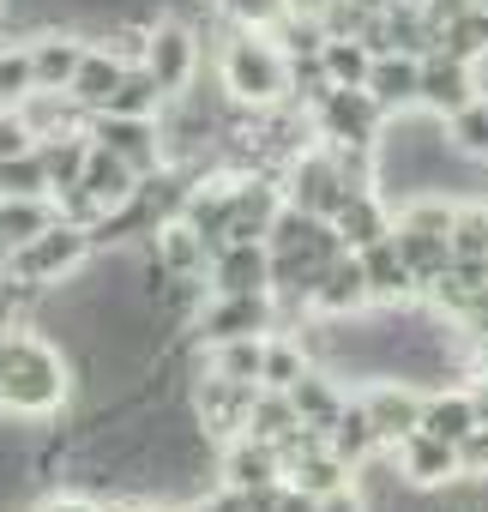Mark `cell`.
I'll use <instances>...</instances> for the list:
<instances>
[{"label": "cell", "instance_id": "obj_1", "mask_svg": "<svg viewBox=\"0 0 488 512\" xmlns=\"http://www.w3.org/2000/svg\"><path fill=\"white\" fill-rule=\"evenodd\" d=\"M73 362L37 326L0 332V416L13 422H55L73 404Z\"/></svg>", "mask_w": 488, "mask_h": 512}, {"label": "cell", "instance_id": "obj_2", "mask_svg": "<svg viewBox=\"0 0 488 512\" xmlns=\"http://www.w3.org/2000/svg\"><path fill=\"white\" fill-rule=\"evenodd\" d=\"M217 85L241 103V109H278V103H296V61L290 49L272 37V31H248L235 25L223 55H217Z\"/></svg>", "mask_w": 488, "mask_h": 512}, {"label": "cell", "instance_id": "obj_3", "mask_svg": "<svg viewBox=\"0 0 488 512\" xmlns=\"http://www.w3.org/2000/svg\"><path fill=\"white\" fill-rule=\"evenodd\" d=\"M91 253H97V235L61 217L55 229H43L37 241H25V247L7 253V272L19 284H31V290H61V284H73L91 266Z\"/></svg>", "mask_w": 488, "mask_h": 512}, {"label": "cell", "instance_id": "obj_4", "mask_svg": "<svg viewBox=\"0 0 488 512\" xmlns=\"http://www.w3.org/2000/svg\"><path fill=\"white\" fill-rule=\"evenodd\" d=\"M308 115H314V139L320 145H380V133L392 121L368 85H326L308 103Z\"/></svg>", "mask_w": 488, "mask_h": 512}, {"label": "cell", "instance_id": "obj_5", "mask_svg": "<svg viewBox=\"0 0 488 512\" xmlns=\"http://www.w3.org/2000/svg\"><path fill=\"white\" fill-rule=\"evenodd\" d=\"M278 181H284V199L302 205V211H314V217H338V205L356 193V181L344 175V163H338L332 145H308L302 157H290Z\"/></svg>", "mask_w": 488, "mask_h": 512}, {"label": "cell", "instance_id": "obj_6", "mask_svg": "<svg viewBox=\"0 0 488 512\" xmlns=\"http://www.w3.org/2000/svg\"><path fill=\"white\" fill-rule=\"evenodd\" d=\"M284 320H278V296L272 290H254V296H205L199 320L187 326L199 344H229V338H272Z\"/></svg>", "mask_w": 488, "mask_h": 512}, {"label": "cell", "instance_id": "obj_7", "mask_svg": "<svg viewBox=\"0 0 488 512\" xmlns=\"http://www.w3.org/2000/svg\"><path fill=\"white\" fill-rule=\"evenodd\" d=\"M169 97H181V91H193V79H199V31L181 19V13H157V25H151V43H145V61H139Z\"/></svg>", "mask_w": 488, "mask_h": 512}, {"label": "cell", "instance_id": "obj_8", "mask_svg": "<svg viewBox=\"0 0 488 512\" xmlns=\"http://www.w3.org/2000/svg\"><path fill=\"white\" fill-rule=\"evenodd\" d=\"M386 458H392V470H398V482L404 488H458L464 482V458H458V446L452 440H440V434H428V428H416V434H404L398 446H386Z\"/></svg>", "mask_w": 488, "mask_h": 512}, {"label": "cell", "instance_id": "obj_9", "mask_svg": "<svg viewBox=\"0 0 488 512\" xmlns=\"http://www.w3.org/2000/svg\"><path fill=\"white\" fill-rule=\"evenodd\" d=\"M91 139L103 151H115L121 163H133L139 175H157L169 163L163 121H151V115H91Z\"/></svg>", "mask_w": 488, "mask_h": 512}, {"label": "cell", "instance_id": "obj_10", "mask_svg": "<svg viewBox=\"0 0 488 512\" xmlns=\"http://www.w3.org/2000/svg\"><path fill=\"white\" fill-rule=\"evenodd\" d=\"M284 476H290L284 452H278L272 440H260V434H235V440H223V446H217V482H223V488H235V494L272 488V482H284Z\"/></svg>", "mask_w": 488, "mask_h": 512}, {"label": "cell", "instance_id": "obj_11", "mask_svg": "<svg viewBox=\"0 0 488 512\" xmlns=\"http://www.w3.org/2000/svg\"><path fill=\"white\" fill-rule=\"evenodd\" d=\"M362 410L374 416V428H380V440H386V446H398L404 434H416V428H422V410H428V392H422L416 380H398V374H380V380H368V392H362Z\"/></svg>", "mask_w": 488, "mask_h": 512}, {"label": "cell", "instance_id": "obj_12", "mask_svg": "<svg viewBox=\"0 0 488 512\" xmlns=\"http://www.w3.org/2000/svg\"><path fill=\"white\" fill-rule=\"evenodd\" d=\"M211 296H254L272 290V241H223L205 272Z\"/></svg>", "mask_w": 488, "mask_h": 512}, {"label": "cell", "instance_id": "obj_13", "mask_svg": "<svg viewBox=\"0 0 488 512\" xmlns=\"http://www.w3.org/2000/svg\"><path fill=\"white\" fill-rule=\"evenodd\" d=\"M482 85H476V61H458L452 49H434L422 55V109L428 115H458L464 103H476Z\"/></svg>", "mask_w": 488, "mask_h": 512}, {"label": "cell", "instance_id": "obj_14", "mask_svg": "<svg viewBox=\"0 0 488 512\" xmlns=\"http://www.w3.org/2000/svg\"><path fill=\"white\" fill-rule=\"evenodd\" d=\"M308 308H314L320 320H344V314L374 308V290H368V272H362V253H338V260L314 278Z\"/></svg>", "mask_w": 488, "mask_h": 512}, {"label": "cell", "instance_id": "obj_15", "mask_svg": "<svg viewBox=\"0 0 488 512\" xmlns=\"http://www.w3.org/2000/svg\"><path fill=\"white\" fill-rule=\"evenodd\" d=\"M145 253L157 260L163 278H205V272H211V241H205L187 217L157 223V235L145 241Z\"/></svg>", "mask_w": 488, "mask_h": 512}, {"label": "cell", "instance_id": "obj_16", "mask_svg": "<svg viewBox=\"0 0 488 512\" xmlns=\"http://www.w3.org/2000/svg\"><path fill=\"white\" fill-rule=\"evenodd\" d=\"M91 37H79L73 25H43L31 37V67H37V91H67L79 61H85Z\"/></svg>", "mask_w": 488, "mask_h": 512}, {"label": "cell", "instance_id": "obj_17", "mask_svg": "<svg viewBox=\"0 0 488 512\" xmlns=\"http://www.w3.org/2000/svg\"><path fill=\"white\" fill-rule=\"evenodd\" d=\"M338 235H344V247L350 253H362V247H374V241H386L392 229H398V205L380 193V187H356L344 205H338Z\"/></svg>", "mask_w": 488, "mask_h": 512}, {"label": "cell", "instance_id": "obj_18", "mask_svg": "<svg viewBox=\"0 0 488 512\" xmlns=\"http://www.w3.org/2000/svg\"><path fill=\"white\" fill-rule=\"evenodd\" d=\"M368 91L380 97L386 115H410V109H422V55H410V49H386V55H374Z\"/></svg>", "mask_w": 488, "mask_h": 512}, {"label": "cell", "instance_id": "obj_19", "mask_svg": "<svg viewBox=\"0 0 488 512\" xmlns=\"http://www.w3.org/2000/svg\"><path fill=\"white\" fill-rule=\"evenodd\" d=\"M362 272H368V290H374L380 308L416 302V296H422V284H416V272H410V260H404V247H398V229H392L386 241L362 247Z\"/></svg>", "mask_w": 488, "mask_h": 512}, {"label": "cell", "instance_id": "obj_20", "mask_svg": "<svg viewBox=\"0 0 488 512\" xmlns=\"http://www.w3.org/2000/svg\"><path fill=\"white\" fill-rule=\"evenodd\" d=\"M422 428L464 446L476 428H482V404H476V386H434L428 392V410H422Z\"/></svg>", "mask_w": 488, "mask_h": 512}, {"label": "cell", "instance_id": "obj_21", "mask_svg": "<svg viewBox=\"0 0 488 512\" xmlns=\"http://www.w3.org/2000/svg\"><path fill=\"white\" fill-rule=\"evenodd\" d=\"M55 223H61V199L55 193H0V241L7 247H25V241H37Z\"/></svg>", "mask_w": 488, "mask_h": 512}, {"label": "cell", "instance_id": "obj_22", "mask_svg": "<svg viewBox=\"0 0 488 512\" xmlns=\"http://www.w3.org/2000/svg\"><path fill=\"white\" fill-rule=\"evenodd\" d=\"M121 79H127V61H121L109 43H91L67 91H73V103H85V109L97 115V109H109V97H115V85H121Z\"/></svg>", "mask_w": 488, "mask_h": 512}, {"label": "cell", "instance_id": "obj_23", "mask_svg": "<svg viewBox=\"0 0 488 512\" xmlns=\"http://www.w3.org/2000/svg\"><path fill=\"white\" fill-rule=\"evenodd\" d=\"M290 404H296V416H302L308 428H320V434H326V428H332V422L344 416V404H350V398H344L338 374L314 362V368H308V374H302V380L290 386Z\"/></svg>", "mask_w": 488, "mask_h": 512}, {"label": "cell", "instance_id": "obj_24", "mask_svg": "<svg viewBox=\"0 0 488 512\" xmlns=\"http://www.w3.org/2000/svg\"><path fill=\"white\" fill-rule=\"evenodd\" d=\"M326 446L350 464V470H362V464H374L380 452H386V440H380V428H374V416L362 410V398H350L344 404V416L326 428Z\"/></svg>", "mask_w": 488, "mask_h": 512}, {"label": "cell", "instance_id": "obj_25", "mask_svg": "<svg viewBox=\"0 0 488 512\" xmlns=\"http://www.w3.org/2000/svg\"><path fill=\"white\" fill-rule=\"evenodd\" d=\"M19 115L31 121V133H37V139L85 133V127H91V109H85V103H73V91H31V97L19 103Z\"/></svg>", "mask_w": 488, "mask_h": 512}, {"label": "cell", "instance_id": "obj_26", "mask_svg": "<svg viewBox=\"0 0 488 512\" xmlns=\"http://www.w3.org/2000/svg\"><path fill=\"white\" fill-rule=\"evenodd\" d=\"M37 151H43V163H49V187H55V193H67V187H79V181H85L97 139H91V127H85V133H55V139H37Z\"/></svg>", "mask_w": 488, "mask_h": 512}, {"label": "cell", "instance_id": "obj_27", "mask_svg": "<svg viewBox=\"0 0 488 512\" xmlns=\"http://www.w3.org/2000/svg\"><path fill=\"white\" fill-rule=\"evenodd\" d=\"M398 247H404V260H410V272H416V284H422V296L452 272V235H428V229H404L398 223Z\"/></svg>", "mask_w": 488, "mask_h": 512}, {"label": "cell", "instance_id": "obj_28", "mask_svg": "<svg viewBox=\"0 0 488 512\" xmlns=\"http://www.w3.org/2000/svg\"><path fill=\"white\" fill-rule=\"evenodd\" d=\"M290 482L296 488H308V494H332V488H344V482H356V470L320 440V446H308V452H296L290 458Z\"/></svg>", "mask_w": 488, "mask_h": 512}, {"label": "cell", "instance_id": "obj_29", "mask_svg": "<svg viewBox=\"0 0 488 512\" xmlns=\"http://www.w3.org/2000/svg\"><path fill=\"white\" fill-rule=\"evenodd\" d=\"M308 368H314V356H308V344H302L296 332H272V338H266V368H260V386L290 392Z\"/></svg>", "mask_w": 488, "mask_h": 512}, {"label": "cell", "instance_id": "obj_30", "mask_svg": "<svg viewBox=\"0 0 488 512\" xmlns=\"http://www.w3.org/2000/svg\"><path fill=\"white\" fill-rule=\"evenodd\" d=\"M320 67H326L332 85H368V73H374V43H362V37H326Z\"/></svg>", "mask_w": 488, "mask_h": 512}, {"label": "cell", "instance_id": "obj_31", "mask_svg": "<svg viewBox=\"0 0 488 512\" xmlns=\"http://www.w3.org/2000/svg\"><path fill=\"white\" fill-rule=\"evenodd\" d=\"M169 109V91L145 73V67H127V79L115 85V97H109V109H97V115H163Z\"/></svg>", "mask_w": 488, "mask_h": 512}, {"label": "cell", "instance_id": "obj_32", "mask_svg": "<svg viewBox=\"0 0 488 512\" xmlns=\"http://www.w3.org/2000/svg\"><path fill=\"white\" fill-rule=\"evenodd\" d=\"M205 362H211V374H223V380H260V368H266V338L205 344Z\"/></svg>", "mask_w": 488, "mask_h": 512}, {"label": "cell", "instance_id": "obj_33", "mask_svg": "<svg viewBox=\"0 0 488 512\" xmlns=\"http://www.w3.org/2000/svg\"><path fill=\"white\" fill-rule=\"evenodd\" d=\"M37 91V67H31V43H0V109H19Z\"/></svg>", "mask_w": 488, "mask_h": 512}, {"label": "cell", "instance_id": "obj_34", "mask_svg": "<svg viewBox=\"0 0 488 512\" xmlns=\"http://www.w3.org/2000/svg\"><path fill=\"white\" fill-rule=\"evenodd\" d=\"M296 428H302V416H296L290 392H272V386H266V392L254 398V422H248V434H260V440L278 446V440H290Z\"/></svg>", "mask_w": 488, "mask_h": 512}, {"label": "cell", "instance_id": "obj_35", "mask_svg": "<svg viewBox=\"0 0 488 512\" xmlns=\"http://www.w3.org/2000/svg\"><path fill=\"white\" fill-rule=\"evenodd\" d=\"M452 253H458V260H488V199H458Z\"/></svg>", "mask_w": 488, "mask_h": 512}, {"label": "cell", "instance_id": "obj_36", "mask_svg": "<svg viewBox=\"0 0 488 512\" xmlns=\"http://www.w3.org/2000/svg\"><path fill=\"white\" fill-rule=\"evenodd\" d=\"M446 139H452L464 157L488 163V97H476V103H464L458 115H446Z\"/></svg>", "mask_w": 488, "mask_h": 512}, {"label": "cell", "instance_id": "obj_37", "mask_svg": "<svg viewBox=\"0 0 488 512\" xmlns=\"http://www.w3.org/2000/svg\"><path fill=\"white\" fill-rule=\"evenodd\" d=\"M0 193H55V187H49V163H43L37 145L0 163Z\"/></svg>", "mask_w": 488, "mask_h": 512}, {"label": "cell", "instance_id": "obj_38", "mask_svg": "<svg viewBox=\"0 0 488 512\" xmlns=\"http://www.w3.org/2000/svg\"><path fill=\"white\" fill-rule=\"evenodd\" d=\"M211 7L235 25H248V31H278V19L290 13V0H211Z\"/></svg>", "mask_w": 488, "mask_h": 512}, {"label": "cell", "instance_id": "obj_39", "mask_svg": "<svg viewBox=\"0 0 488 512\" xmlns=\"http://www.w3.org/2000/svg\"><path fill=\"white\" fill-rule=\"evenodd\" d=\"M31 145H37L31 121H25L19 109H0V163H7V157H19V151H31Z\"/></svg>", "mask_w": 488, "mask_h": 512}, {"label": "cell", "instance_id": "obj_40", "mask_svg": "<svg viewBox=\"0 0 488 512\" xmlns=\"http://www.w3.org/2000/svg\"><path fill=\"white\" fill-rule=\"evenodd\" d=\"M458 458H464V482H476V488H488V422L458 446Z\"/></svg>", "mask_w": 488, "mask_h": 512}, {"label": "cell", "instance_id": "obj_41", "mask_svg": "<svg viewBox=\"0 0 488 512\" xmlns=\"http://www.w3.org/2000/svg\"><path fill=\"white\" fill-rule=\"evenodd\" d=\"M187 512H248V494H235V488H211V494H193L187 500Z\"/></svg>", "mask_w": 488, "mask_h": 512}, {"label": "cell", "instance_id": "obj_42", "mask_svg": "<svg viewBox=\"0 0 488 512\" xmlns=\"http://www.w3.org/2000/svg\"><path fill=\"white\" fill-rule=\"evenodd\" d=\"M320 512H374V506H368V494H362L356 482H344V488L320 494Z\"/></svg>", "mask_w": 488, "mask_h": 512}, {"label": "cell", "instance_id": "obj_43", "mask_svg": "<svg viewBox=\"0 0 488 512\" xmlns=\"http://www.w3.org/2000/svg\"><path fill=\"white\" fill-rule=\"evenodd\" d=\"M115 512H187V506H169V500H121Z\"/></svg>", "mask_w": 488, "mask_h": 512}, {"label": "cell", "instance_id": "obj_44", "mask_svg": "<svg viewBox=\"0 0 488 512\" xmlns=\"http://www.w3.org/2000/svg\"><path fill=\"white\" fill-rule=\"evenodd\" d=\"M7 7H13V0H0V19H7Z\"/></svg>", "mask_w": 488, "mask_h": 512}]
</instances>
